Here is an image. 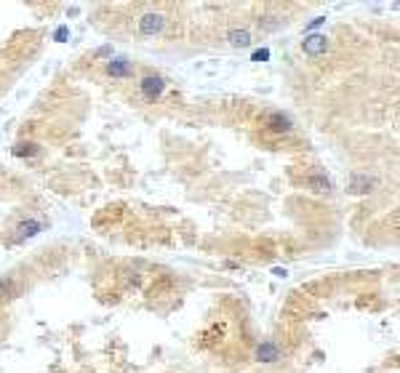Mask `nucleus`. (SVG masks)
I'll use <instances>...</instances> for the list:
<instances>
[{
  "label": "nucleus",
  "instance_id": "1",
  "mask_svg": "<svg viewBox=\"0 0 400 373\" xmlns=\"http://www.w3.org/2000/svg\"><path fill=\"white\" fill-rule=\"evenodd\" d=\"M139 91H142V96L147 101H158L163 96V91H166V77L163 75H144L139 80Z\"/></svg>",
  "mask_w": 400,
  "mask_h": 373
},
{
  "label": "nucleus",
  "instance_id": "2",
  "mask_svg": "<svg viewBox=\"0 0 400 373\" xmlns=\"http://www.w3.org/2000/svg\"><path fill=\"white\" fill-rule=\"evenodd\" d=\"M163 27H166V16H163L160 11H147V14H142V19H139V32H142L144 38H152V35L163 32Z\"/></svg>",
  "mask_w": 400,
  "mask_h": 373
},
{
  "label": "nucleus",
  "instance_id": "3",
  "mask_svg": "<svg viewBox=\"0 0 400 373\" xmlns=\"http://www.w3.org/2000/svg\"><path fill=\"white\" fill-rule=\"evenodd\" d=\"M302 51L307 56H320V54L328 51V38L323 32H310L307 38L302 40Z\"/></svg>",
  "mask_w": 400,
  "mask_h": 373
},
{
  "label": "nucleus",
  "instance_id": "4",
  "mask_svg": "<svg viewBox=\"0 0 400 373\" xmlns=\"http://www.w3.org/2000/svg\"><path fill=\"white\" fill-rule=\"evenodd\" d=\"M104 72H107L110 77H131L134 64H131V59H126V56H112V59L107 62V67H104Z\"/></svg>",
  "mask_w": 400,
  "mask_h": 373
},
{
  "label": "nucleus",
  "instance_id": "5",
  "mask_svg": "<svg viewBox=\"0 0 400 373\" xmlns=\"http://www.w3.org/2000/svg\"><path fill=\"white\" fill-rule=\"evenodd\" d=\"M264 125H267V131H272V134H291L293 131V120L283 112H269Z\"/></svg>",
  "mask_w": 400,
  "mask_h": 373
},
{
  "label": "nucleus",
  "instance_id": "6",
  "mask_svg": "<svg viewBox=\"0 0 400 373\" xmlns=\"http://www.w3.org/2000/svg\"><path fill=\"white\" fill-rule=\"evenodd\" d=\"M38 232H43V221H38V219H24V221H19V224H16L14 240H16V243H24V240L35 237Z\"/></svg>",
  "mask_w": 400,
  "mask_h": 373
},
{
  "label": "nucleus",
  "instance_id": "7",
  "mask_svg": "<svg viewBox=\"0 0 400 373\" xmlns=\"http://www.w3.org/2000/svg\"><path fill=\"white\" fill-rule=\"evenodd\" d=\"M373 186H376V176H368V173H352L349 176L352 195H368V192H373Z\"/></svg>",
  "mask_w": 400,
  "mask_h": 373
},
{
  "label": "nucleus",
  "instance_id": "8",
  "mask_svg": "<svg viewBox=\"0 0 400 373\" xmlns=\"http://www.w3.org/2000/svg\"><path fill=\"white\" fill-rule=\"evenodd\" d=\"M256 360L259 363H275V360H280V349L275 341H262L256 347Z\"/></svg>",
  "mask_w": 400,
  "mask_h": 373
},
{
  "label": "nucleus",
  "instance_id": "9",
  "mask_svg": "<svg viewBox=\"0 0 400 373\" xmlns=\"http://www.w3.org/2000/svg\"><path fill=\"white\" fill-rule=\"evenodd\" d=\"M307 186H310L312 192H317V195H323V192L328 195V192L334 190L331 179H328V176H323V173H312V176H307Z\"/></svg>",
  "mask_w": 400,
  "mask_h": 373
},
{
  "label": "nucleus",
  "instance_id": "10",
  "mask_svg": "<svg viewBox=\"0 0 400 373\" xmlns=\"http://www.w3.org/2000/svg\"><path fill=\"white\" fill-rule=\"evenodd\" d=\"M227 43L232 48H248L251 45V32L248 30H230L227 32Z\"/></svg>",
  "mask_w": 400,
  "mask_h": 373
},
{
  "label": "nucleus",
  "instance_id": "11",
  "mask_svg": "<svg viewBox=\"0 0 400 373\" xmlns=\"http://www.w3.org/2000/svg\"><path fill=\"white\" fill-rule=\"evenodd\" d=\"M11 152H14L16 157H35V155L40 152V147L35 144V142H19L14 149H11Z\"/></svg>",
  "mask_w": 400,
  "mask_h": 373
},
{
  "label": "nucleus",
  "instance_id": "12",
  "mask_svg": "<svg viewBox=\"0 0 400 373\" xmlns=\"http://www.w3.org/2000/svg\"><path fill=\"white\" fill-rule=\"evenodd\" d=\"M67 38H69V27H67V24L56 27V32H54V40H56V43H64Z\"/></svg>",
  "mask_w": 400,
  "mask_h": 373
},
{
  "label": "nucleus",
  "instance_id": "13",
  "mask_svg": "<svg viewBox=\"0 0 400 373\" xmlns=\"http://www.w3.org/2000/svg\"><path fill=\"white\" fill-rule=\"evenodd\" d=\"M267 59H269V48H259L251 56V62H267Z\"/></svg>",
  "mask_w": 400,
  "mask_h": 373
},
{
  "label": "nucleus",
  "instance_id": "14",
  "mask_svg": "<svg viewBox=\"0 0 400 373\" xmlns=\"http://www.w3.org/2000/svg\"><path fill=\"white\" fill-rule=\"evenodd\" d=\"M93 56H96V59H104V56H110V59H112V45H102V48H96V54H93Z\"/></svg>",
  "mask_w": 400,
  "mask_h": 373
},
{
  "label": "nucleus",
  "instance_id": "15",
  "mask_svg": "<svg viewBox=\"0 0 400 373\" xmlns=\"http://www.w3.org/2000/svg\"><path fill=\"white\" fill-rule=\"evenodd\" d=\"M320 24H326V16H315V19H312V21H310V24L304 27V30H307V32H312V30H317Z\"/></svg>",
  "mask_w": 400,
  "mask_h": 373
},
{
  "label": "nucleus",
  "instance_id": "16",
  "mask_svg": "<svg viewBox=\"0 0 400 373\" xmlns=\"http://www.w3.org/2000/svg\"><path fill=\"white\" fill-rule=\"evenodd\" d=\"M272 275H275V277H286L288 272H286V270H280V267H275V270H272Z\"/></svg>",
  "mask_w": 400,
  "mask_h": 373
}]
</instances>
